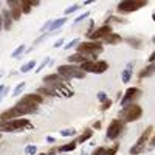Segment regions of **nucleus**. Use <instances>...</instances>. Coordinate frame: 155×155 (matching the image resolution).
Returning <instances> with one entry per match:
<instances>
[{"mask_svg": "<svg viewBox=\"0 0 155 155\" xmlns=\"http://www.w3.org/2000/svg\"><path fill=\"white\" fill-rule=\"evenodd\" d=\"M47 87L53 88L58 95L67 96V98L73 96V90H71V88H68V87H67L65 84H64V82H54V84H50V85H47Z\"/></svg>", "mask_w": 155, "mask_h": 155, "instance_id": "11", "label": "nucleus"}, {"mask_svg": "<svg viewBox=\"0 0 155 155\" xmlns=\"http://www.w3.org/2000/svg\"><path fill=\"white\" fill-rule=\"evenodd\" d=\"M153 61H155V53H152V54L149 56V62H150V64H153Z\"/></svg>", "mask_w": 155, "mask_h": 155, "instance_id": "43", "label": "nucleus"}, {"mask_svg": "<svg viewBox=\"0 0 155 155\" xmlns=\"http://www.w3.org/2000/svg\"><path fill=\"white\" fill-rule=\"evenodd\" d=\"M37 155H47V153H37Z\"/></svg>", "mask_w": 155, "mask_h": 155, "instance_id": "48", "label": "nucleus"}, {"mask_svg": "<svg viewBox=\"0 0 155 155\" xmlns=\"http://www.w3.org/2000/svg\"><path fill=\"white\" fill-rule=\"evenodd\" d=\"M44 102V98L37 93H28L25 95L19 102H17V107H39V104Z\"/></svg>", "mask_w": 155, "mask_h": 155, "instance_id": "7", "label": "nucleus"}, {"mask_svg": "<svg viewBox=\"0 0 155 155\" xmlns=\"http://www.w3.org/2000/svg\"><path fill=\"white\" fill-rule=\"evenodd\" d=\"M20 9L23 14H30L31 9H33V2H28V0H25V2H20Z\"/></svg>", "mask_w": 155, "mask_h": 155, "instance_id": "23", "label": "nucleus"}, {"mask_svg": "<svg viewBox=\"0 0 155 155\" xmlns=\"http://www.w3.org/2000/svg\"><path fill=\"white\" fill-rule=\"evenodd\" d=\"M138 96H141V90L137 88V87H130V88H127L126 90V93L121 99V106H129L130 102H134V99H137Z\"/></svg>", "mask_w": 155, "mask_h": 155, "instance_id": "9", "label": "nucleus"}, {"mask_svg": "<svg viewBox=\"0 0 155 155\" xmlns=\"http://www.w3.org/2000/svg\"><path fill=\"white\" fill-rule=\"evenodd\" d=\"M5 90V85H0V95H2V92Z\"/></svg>", "mask_w": 155, "mask_h": 155, "instance_id": "46", "label": "nucleus"}, {"mask_svg": "<svg viewBox=\"0 0 155 155\" xmlns=\"http://www.w3.org/2000/svg\"><path fill=\"white\" fill-rule=\"evenodd\" d=\"M8 6H9V14L14 20H19L20 16H22V9H20V2H16V0H11L8 2Z\"/></svg>", "mask_w": 155, "mask_h": 155, "instance_id": "13", "label": "nucleus"}, {"mask_svg": "<svg viewBox=\"0 0 155 155\" xmlns=\"http://www.w3.org/2000/svg\"><path fill=\"white\" fill-rule=\"evenodd\" d=\"M126 42H127L129 45L135 47V48H140L141 45H143V42H141L140 39H137V37H127V39H126Z\"/></svg>", "mask_w": 155, "mask_h": 155, "instance_id": "27", "label": "nucleus"}, {"mask_svg": "<svg viewBox=\"0 0 155 155\" xmlns=\"http://www.w3.org/2000/svg\"><path fill=\"white\" fill-rule=\"evenodd\" d=\"M25 51V45H20V47H17L14 51H12V58H17V56H20L22 53Z\"/></svg>", "mask_w": 155, "mask_h": 155, "instance_id": "31", "label": "nucleus"}, {"mask_svg": "<svg viewBox=\"0 0 155 155\" xmlns=\"http://www.w3.org/2000/svg\"><path fill=\"white\" fill-rule=\"evenodd\" d=\"M92 135H93V130H92V129H85L84 134H82L79 138H78L76 143H85V141H87L88 138H92Z\"/></svg>", "mask_w": 155, "mask_h": 155, "instance_id": "24", "label": "nucleus"}, {"mask_svg": "<svg viewBox=\"0 0 155 155\" xmlns=\"http://www.w3.org/2000/svg\"><path fill=\"white\" fill-rule=\"evenodd\" d=\"M112 33V27L110 25H102V27H99L98 30H95L93 33H90L88 34V37L92 39V41H98V39H101V37H106V36H109Z\"/></svg>", "mask_w": 155, "mask_h": 155, "instance_id": "12", "label": "nucleus"}, {"mask_svg": "<svg viewBox=\"0 0 155 155\" xmlns=\"http://www.w3.org/2000/svg\"><path fill=\"white\" fill-rule=\"evenodd\" d=\"M92 155H106V149H104V147H98V149L93 150Z\"/></svg>", "mask_w": 155, "mask_h": 155, "instance_id": "38", "label": "nucleus"}, {"mask_svg": "<svg viewBox=\"0 0 155 155\" xmlns=\"http://www.w3.org/2000/svg\"><path fill=\"white\" fill-rule=\"evenodd\" d=\"M93 127H95V129H99V127H101V123H99V121H98V123H95V124H93Z\"/></svg>", "mask_w": 155, "mask_h": 155, "instance_id": "44", "label": "nucleus"}, {"mask_svg": "<svg viewBox=\"0 0 155 155\" xmlns=\"http://www.w3.org/2000/svg\"><path fill=\"white\" fill-rule=\"evenodd\" d=\"M81 70H82L84 73H87V71L93 73V71H95V62H93V61H84V62L81 64Z\"/></svg>", "mask_w": 155, "mask_h": 155, "instance_id": "21", "label": "nucleus"}, {"mask_svg": "<svg viewBox=\"0 0 155 155\" xmlns=\"http://www.w3.org/2000/svg\"><path fill=\"white\" fill-rule=\"evenodd\" d=\"M0 30H2V16H0Z\"/></svg>", "mask_w": 155, "mask_h": 155, "instance_id": "47", "label": "nucleus"}, {"mask_svg": "<svg viewBox=\"0 0 155 155\" xmlns=\"http://www.w3.org/2000/svg\"><path fill=\"white\" fill-rule=\"evenodd\" d=\"M88 16H90V12H88V11H87V12H84V14H81V16H79V17H78V19H74V22H73V25H78V23H79V22H82L84 19H87Z\"/></svg>", "mask_w": 155, "mask_h": 155, "instance_id": "32", "label": "nucleus"}, {"mask_svg": "<svg viewBox=\"0 0 155 155\" xmlns=\"http://www.w3.org/2000/svg\"><path fill=\"white\" fill-rule=\"evenodd\" d=\"M62 45H64V41H62V39H59V41H56V42H54V45H53V47H54V48H59V47H62Z\"/></svg>", "mask_w": 155, "mask_h": 155, "instance_id": "42", "label": "nucleus"}, {"mask_svg": "<svg viewBox=\"0 0 155 155\" xmlns=\"http://www.w3.org/2000/svg\"><path fill=\"white\" fill-rule=\"evenodd\" d=\"M120 116H121L123 121L132 123V121H137L143 116V109H141L138 104H129L120 112Z\"/></svg>", "mask_w": 155, "mask_h": 155, "instance_id": "2", "label": "nucleus"}, {"mask_svg": "<svg viewBox=\"0 0 155 155\" xmlns=\"http://www.w3.org/2000/svg\"><path fill=\"white\" fill-rule=\"evenodd\" d=\"M74 149H76V141H71V143H67V144L61 146L58 150L59 152H73Z\"/></svg>", "mask_w": 155, "mask_h": 155, "instance_id": "26", "label": "nucleus"}, {"mask_svg": "<svg viewBox=\"0 0 155 155\" xmlns=\"http://www.w3.org/2000/svg\"><path fill=\"white\" fill-rule=\"evenodd\" d=\"M2 27H3L6 31H9L11 27H12V17H11V14H9L8 9H5L3 14H2Z\"/></svg>", "mask_w": 155, "mask_h": 155, "instance_id": "15", "label": "nucleus"}, {"mask_svg": "<svg viewBox=\"0 0 155 155\" xmlns=\"http://www.w3.org/2000/svg\"><path fill=\"white\" fill-rule=\"evenodd\" d=\"M96 96H98V99H99V101H101V102H104V101H106V99H109V98H107V95H106V93H104V92H99V93H98V95H96Z\"/></svg>", "mask_w": 155, "mask_h": 155, "instance_id": "39", "label": "nucleus"}, {"mask_svg": "<svg viewBox=\"0 0 155 155\" xmlns=\"http://www.w3.org/2000/svg\"><path fill=\"white\" fill-rule=\"evenodd\" d=\"M47 85H50V84H54V82H64L65 79L61 76V74H58V73H53V74H47V76H44V79H42Z\"/></svg>", "mask_w": 155, "mask_h": 155, "instance_id": "16", "label": "nucleus"}, {"mask_svg": "<svg viewBox=\"0 0 155 155\" xmlns=\"http://www.w3.org/2000/svg\"><path fill=\"white\" fill-rule=\"evenodd\" d=\"M0 138H2V134H0Z\"/></svg>", "mask_w": 155, "mask_h": 155, "instance_id": "50", "label": "nucleus"}, {"mask_svg": "<svg viewBox=\"0 0 155 155\" xmlns=\"http://www.w3.org/2000/svg\"><path fill=\"white\" fill-rule=\"evenodd\" d=\"M25 153H27V155H34L36 153V146H33V144L27 146V147H25Z\"/></svg>", "mask_w": 155, "mask_h": 155, "instance_id": "35", "label": "nucleus"}, {"mask_svg": "<svg viewBox=\"0 0 155 155\" xmlns=\"http://www.w3.org/2000/svg\"><path fill=\"white\" fill-rule=\"evenodd\" d=\"M102 51V45H101V42H95V41H92V42H79V45H78V53H81V54H92V56H95V54H98V53H101Z\"/></svg>", "mask_w": 155, "mask_h": 155, "instance_id": "5", "label": "nucleus"}, {"mask_svg": "<svg viewBox=\"0 0 155 155\" xmlns=\"http://www.w3.org/2000/svg\"><path fill=\"white\" fill-rule=\"evenodd\" d=\"M2 76H3V73H0V78H2Z\"/></svg>", "mask_w": 155, "mask_h": 155, "instance_id": "49", "label": "nucleus"}, {"mask_svg": "<svg viewBox=\"0 0 155 155\" xmlns=\"http://www.w3.org/2000/svg\"><path fill=\"white\" fill-rule=\"evenodd\" d=\"M78 9H79V5H73V6H68V8L65 9V14L68 16V14H71V12H76Z\"/></svg>", "mask_w": 155, "mask_h": 155, "instance_id": "36", "label": "nucleus"}, {"mask_svg": "<svg viewBox=\"0 0 155 155\" xmlns=\"http://www.w3.org/2000/svg\"><path fill=\"white\" fill-rule=\"evenodd\" d=\"M123 132V123L120 120H113L110 124H109V129H107V138L109 140H116Z\"/></svg>", "mask_w": 155, "mask_h": 155, "instance_id": "8", "label": "nucleus"}, {"mask_svg": "<svg viewBox=\"0 0 155 155\" xmlns=\"http://www.w3.org/2000/svg\"><path fill=\"white\" fill-rule=\"evenodd\" d=\"M152 132H153V126H149L146 130L141 134V137L138 138V141L135 143V146H134L130 150H129V152H130L132 155H138V153H141V152H144V150H146L144 146H146V143H147V140L150 138Z\"/></svg>", "mask_w": 155, "mask_h": 155, "instance_id": "4", "label": "nucleus"}, {"mask_svg": "<svg viewBox=\"0 0 155 155\" xmlns=\"http://www.w3.org/2000/svg\"><path fill=\"white\" fill-rule=\"evenodd\" d=\"M23 88H25V82H20V84H17V87L14 88V92H12V95H14V96H19V95L23 92Z\"/></svg>", "mask_w": 155, "mask_h": 155, "instance_id": "29", "label": "nucleus"}, {"mask_svg": "<svg viewBox=\"0 0 155 155\" xmlns=\"http://www.w3.org/2000/svg\"><path fill=\"white\" fill-rule=\"evenodd\" d=\"M147 2L144 0H126V2L118 3V12H134L141 8H144Z\"/></svg>", "mask_w": 155, "mask_h": 155, "instance_id": "6", "label": "nucleus"}, {"mask_svg": "<svg viewBox=\"0 0 155 155\" xmlns=\"http://www.w3.org/2000/svg\"><path fill=\"white\" fill-rule=\"evenodd\" d=\"M82 155H87V153H82Z\"/></svg>", "mask_w": 155, "mask_h": 155, "instance_id": "51", "label": "nucleus"}, {"mask_svg": "<svg viewBox=\"0 0 155 155\" xmlns=\"http://www.w3.org/2000/svg\"><path fill=\"white\" fill-rule=\"evenodd\" d=\"M118 152V144H113L110 149H106V155H115Z\"/></svg>", "mask_w": 155, "mask_h": 155, "instance_id": "33", "label": "nucleus"}, {"mask_svg": "<svg viewBox=\"0 0 155 155\" xmlns=\"http://www.w3.org/2000/svg\"><path fill=\"white\" fill-rule=\"evenodd\" d=\"M47 141H48V143H53V141H54V138H51V137H48V138H47Z\"/></svg>", "mask_w": 155, "mask_h": 155, "instance_id": "45", "label": "nucleus"}, {"mask_svg": "<svg viewBox=\"0 0 155 155\" xmlns=\"http://www.w3.org/2000/svg\"><path fill=\"white\" fill-rule=\"evenodd\" d=\"M110 106H112V101H110V99H106V101L101 104V110H107V109H110Z\"/></svg>", "mask_w": 155, "mask_h": 155, "instance_id": "37", "label": "nucleus"}, {"mask_svg": "<svg viewBox=\"0 0 155 155\" xmlns=\"http://www.w3.org/2000/svg\"><path fill=\"white\" fill-rule=\"evenodd\" d=\"M76 134L74 129H64V130H61V135L62 137H73Z\"/></svg>", "mask_w": 155, "mask_h": 155, "instance_id": "30", "label": "nucleus"}, {"mask_svg": "<svg viewBox=\"0 0 155 155\" xmlns=\"http://www.w3.org/2000/svg\"><path fill=\"white\" fill-rule=\"evenodd\" d=\"M48 62H50V61H48V58H47V59H45V61H44V62L41 64V65H39V68H37V71H41V70H42L44 67H47V64H48Z\"/></svg>", "mask_w": 155, "mask_h": 155, "instance_id": "41", "label": "nucleus"}, {"mask_svg": "<svg viewBox=\"0 0 155 155\" xmlns=\"http://www.w3.org/2000/svg\"><path fill=\"white\" fill-rule=\"evenodd\" d=\"M17 116H20L17 107H12V109H9V110H6L3 113H0V121L5 123V121H9V120H16Z\"/></svg>", "mask_w": 155, "mask_h": 155, "instance_id": "14", "label": "nucleus"}, {"mask_svg": "<svg viewBox=\"0 0 155 155\" xmlns=\"http://www.w3.org/2000/svg\"><path fill=\"white\" fill-rule=\"evenodd\" d=\"M76 45H79V39H73V41L68 42L64 48H65V50H70V48H73V47H76Z\"/></svg>", "mask_w": 155, "mask_h": 155, "instance_id": "34", "label": "nucleus"}, {"mask_svg": "<svg viewBox=\"0 0 155 155\" xmlns=\"http://www.w3.org/2000/svg\"><path fill=\"white\" fill-rule=\"evenodd\" d=\"M153 74V64H149V65L146 67V68H143L140 71V78H147V76H152Z\"/></svg>", "mask_w": 155, "mask_h": 155, "instance_id": "25", "label": "nucleus"}, {"mask_svg": "<svg viewBox=\"0 0 155 155\" xmlns=\"http://www.w3.org/2000/svg\"><path fill=\"white\" fill-rule=\"evenodd\" d=\"M34 65H36V61H30V62L25 64V65H22L20 71H22V73H28L30 70H33V68H34Z\"/></svg>", "mask_w": 155, "mask_h": 155, "instance_id": "28", "label": "nucleus"}, {"mask_svg": "<svg viewBox=\"0 0 155 155\" xmlns=\"http://www.w3.org/2000/svg\"><path fill=\"white\" fill-rule=\"evenodd\" d=\"M37 95H44V96H51V98H56V96H59L53 88H50V87H41L37 90Z\"/></svg>", "mask_w": 155, "mask_h": 155, "instance_id": "18", "label": "nucleus"}, {"mask_svg": "<svg viewBox=\"0 0 155 155\" xmlns=\"http://www.w3.org/2000/svg\"><path fill=\"white\" fill-rule=\"evenodd\" d=\"M132 67H134V64L129 62L127 67H126L124 71H123V82H124V84H127L129 81H130V78H132Z\"/></svg>", "mask_w": 155, "mask_h": 155, "instance_id": "20", "label": "nucleus"}, {"mask_svg": "<svg viewBox=\"0 0 155 155\" xmlns=\"http://www.w3.org/2000/svg\"><path fill=\"white\" fill-rule=\"evenodd\" d=\"M9 92V87H5V90H3V92H2V95H0V102H2V99L6 96V93Z\"/></svg>", "mask_w": 155, "mask_h": 155, "instance_id": "40", "label": "nucleus"}, {"mask_svg": "<svg viewBox=\"0 0 155 155\" xmlns=\"http://www.w3.org/2000/svg\"><path fill=\"white\" fill-rule=\"evenodd\" d=\"M67 59H68V62L73 65V64H76V62H81V64H82V62H84V59H85V56H84V54H81V53H74V54L68 56Z\"/></svg>", "mask_w": 155, "mask_h": 155, "instance_id": "22", "label": "nucleus"}, {"mask_svg": "<svg viewBox=\"0 0 155 155\" xmlns=\"http://www.w3.org/2000/svg\"><path fill=\"white\" fill-rule=\"evenodd\" d=\"M33 124L30 120L25 118H16V120H9L5 123H0V132H19L23 129H31Z\"/></svg>", "mask_w": 155, "mask_h": 155, "instance_id": "1", "label": "nucleus"}, {"mask_svg": "<svg viewBox=\"0 0 155 155\" xmlns=\"http://www.w3.org/2000/svg\"><path fill=\"white\" fill-rule=\"evenodd\" d=\"M107 68H109V64H107L106 61H98V62H95V71H93V73L101 74V73L107 71Z\"/></svg>", "mask_w": 155, "mask_h": 155, "instance_id": "17", "label": "nucleus"}, {"mask_svg": "<svg viewBox=\"0 0 155 155\" xmlns=\"http://www.w3.org/2000/svg\"><path fill=\"white\" fill-rule=\"evenodd\" d=\"M65 22H67V17H61V19H56V20H48L44 27L41 28V31L42 33H48V31H54V30H58V28H61L62 25H65Z\"/></svg>", "mask_w": 155, "mask_h": 155, "instance_id": "10", "label": "nucleus"}, {"mask_svg": "<svg viewBox=\"0 0 155 155\" xmlns=\"http://www.w3.org/2000/svg\"><path fill=\"white\" fill-rule=\"evenodd\" d=\"M104 41H106L109 45H116V44L121 42V36H120V34H115V33H110L109 36L104 37Z\"/></svg>", "mask_w": 155, "mask_h": 155, "instance_id": "19", "label": "nucleus"}, {"mask_svg": "<svg viewBox=\"0 0 155 155\" xmlns=\"http://www.w3.org/2000/svg\"><path fill=\"white\" fill-rule=\"evenodd\" d=\"M58 74H61L65 81L71 79V78H76V79H82V78H85V73L81 68H78L76 65H71V64H67V65H59Z\"/></svg>", "mask_w": 155, "mask_h": 155, "instance_id": "3", "label": "nucleus"}]
</instances>
